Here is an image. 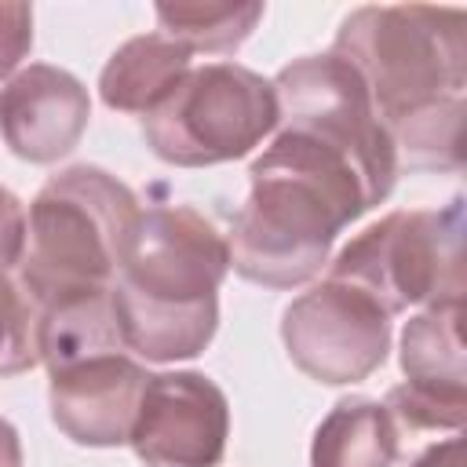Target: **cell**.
Here are the masks:
<instances>
[{"label":"cell","instance_id":"6da1fadb","mask_svg":"<svg viewBox=\"0 0 467 467\" xmlns=\"http://www.w3.org/2000/svg\"><path fill=\"white\" fill-rule=\"evenodd\" d=\"M368 208L347 157L281 128L248 168V197L226 237L230 266L266 288L306 285L328 263L339 230Z\"/></svg>","mask_w":467,"mask_h":467},{"label":"cell","instance_id":"7a4b0ae2","mask_svg":"<svg viewBox=\"0 0 467 467\" xmlns=\"http://www.w3.org/2000/svg\"><path fill=\"white\" fill-rule=\"evenodd\" d=\"M226 237L186 204L139 212L109 288L120 339L146 361L197 358L219 328Z\"/></svg>","mask_w":467,"mask_h":467},{"label":"cell","instance_id":"3957f363","mask_svg":"<svg viewBox=\"0 0 467 467\" xmlns=\"http://www.w3.org/2000/svg\"><path fill=\"white\" fill-rule=\"evenodd\" d=\"M135 193L109 171L77 164L51 175L29 204L18 288L44 306L109 292L128 234L139 219Z\"/></svg>","mask_w":467,"mask_h":467},{"label":"cell","instance_id":"277c9868","mask_svg":"<svg viewBox=\"0 0 467 467\" xmlns=\"http://www.w3.org/2000/svg\"><path fill=\"white\" fill-rule=\"evenodd\" d=\"M467 18L460 7L394 4L358 7L339 22V55L368 88L387 131L423 109L463 99Z\"/></svg>","mask_w":467,"mask_h":467},{"label":"cell","instance_id":"5b68a950","mask_svg":"<svg viewBox=\"0 0 467 467\" xmlns=\"http://www.w3.org/2000/svg\"><path fill=\"white\" fill-rule=\"evenodd\" d=\"M328 277L368 292L390 317L463 303V201L383 215L328 263Z\"/></svg>","mask_w":467,"mask_h":467},{"label":"cell","instance_id":"8992f818","mask_svg":"<svg viewBox=\"0 0 467 467\" xmlns=\"http://www.w3.org/2000/svg\"><path fill=\"white\" fill-rule=\"evenodd\" d=\"M277 120L274 80L241 62H204L142 117V135L161 161L208 168L252 153Z\"/></svg>","mask_w":467,"mask_h":467},{"label":"cell","instance_id":"52a82bcc","mask_svg":"<svg viewBox=\"0 0 467 467\" xmlns=\"http://www.w3.org/2000/svg\"><path fill=\"white\" fill-rule=\"evenodd\" d=\"M281 128L317 139L347 157L358 171L368 204H383L398 179V150L379 120L368 88L339 55H306L274 77Z\"/></svg>","mask_w":467,"mask_h":467},{"label":"cell","instance_id":"ba28073f","mask_svg":"<svg viewBox=\"0 0 467 467\" xmlns=\"http://www.w3.org/2000/svg\"><path fill=\"white\" fill-rule=\"evenodd\" d=\"M281 339L299 372L347 387L368 379L390 350V314L361 288L325 277L281 314Z\"/></svg>","mask_w":467,"mask_h":467},{"label":"cell","instance_id":"9c48e42d","mask_svg":"<svg viewBox=\"0 0 467 467\" xmlns=\"http://www.w3.org/2000/svg\"><path fill=\"white\" fill-rule=\"evenodd\" d=\"M230 438V405L204 372L146 379L128 445L146 467H219Z\"/></svg>","mask_w":467,"mask_h":467},{"label":"cell","instance_id":"30bf717a","mask_svg":"<svg viewBox=\"0 0 467 467\" xmlns=\"http://www.w3.org/2000/svg\"><path fill=\"white\" fill-rule=\"evenodd\" d=\"M401 372L387 412L409 431H460L467 416L463 303L423 306L401 332Z\"/></svg>","mask_w":467,"mask_h":467},{"label":"cell","instance_id":"8fae6325","mask_svg":"<svg viewBox=\"0 0 467 467\" xmlns=\"http://www.w3.org/2000/svg\"><path fill=\"white\" fill-rule=\"evenodd\" d=\"M91 117L88 88L58 66L33 62L0 88V135L7 150L29 164L66 157Z\"/></svg>","mask_w":467,"mask_h":467},{"label":"cell","instance_id":"7c38bea8","mask_svg":"<svg viewBox=\"0 0 467 467\" xmlns=\"http://www.w3.org/2000/svg\"><path fill=\"white\" fill-rule=\"evenodd\" d=\"M150 372L128 354H102L51 376L47 405L55 427L91 449L128 445Z\"/></svg>","mask_w":467,"mask_h":467},{"label":"cell","instance_id":"4fadbf2b","mask_svg":"<svg viewBox=\"0 0 467 467\" xmlns=\"http://www.w3.org/2000/svg\"><path fill=\"white\" fill-rule=\"evenodd\" d=\"M190 69L193 55L179 40L164 33H142L109 55L99 77V95L109 109L146 117Z\"/></svg>","mask_w":467,"mask_h":467},{"label":"cell","instance_id":"5bb4252c","mask_svg":"<svg viewBox=\"0 0 467 467\" xmlns=\"http://www.w3.org/2000/svg\"><path fill=\"white\" fill-rule=\"evenodd\" d=\"M36 354L51 376L102 354H128L113 310V296L91 292L44 306L36 317Z\"/></svg>","mask_w":467,"mask_h":467},{"label":"cell","instance_id":"9a60e30c","mask_svg":"<svg viewBox=\"0 0 467 467\" xmlns=\"http://www.w3.org/2000/svg\"><path fill=\"white\" fill-rule=\"evenodd\" d=\"M398 423L383 401L343 398L317 423L310 467H394Z\"/></svg>","mask_w":467,"mask_h":467},{"label":"cell","instance_id":"2e32d148","mask_svg":"<svg viewBox=\"0 0 467 467\" xmlns=\"http://www.w3.org/2000/svg\"><path fill=\"white\" fill-rule=\"evenodd\" d=\"M157 22L161 33L179 40L190 55L204 51V55H226L237 51L252 29L263 18V4L248 0H197V4H157Z\"/></svg>","mask_w":467,"mask_h":467},{"label":"cell","instance_id":"e0dca14e","mask_svg":"<svg viewBox=\"0 0 467 467\" xmlns=\"http://www.w3.org/2000/svg\"><path fill=\"white\" fill-rule=\"evenodd\" d=\"M463 113H467V102L452 99L394 124L390 139L398 150V164H409L416 171H460Z\"/></svg>","mask_w":467,"mask_h":467},{"label":"cell","instance_id":"ac0fdd59","mask_svg":"<svg viewBox=\"0 0 467 467\" xmlns=\"http://www.w3.org/2000/svg\"><path fill=\"white\" fill-rule=\"evenodd\" d=\"M36 306L29 296L0 274V376H18L29 372L40 354H36Z\"/></svg>","mask_w":467,"mask_h":467},{"label":"cell","instance_id":"d6986e66","mask_svg":"<svg viewBox=\"0 0 467 467\" xmlns=\"http://www.w3.org/2000/svg\"><path fill=\"white\" fill-rule=\"evenodd\" d=\"M33 47V7L0 4V80H7Z\"/></svg>","mask_w":467,"mask_h":467},{"label":"cell","instance_id":"ffe728a7","mask_svg":"<svg viewBox=\"0 0 467 467\" xmlns=\"http://www.w3.org/2000/svg\"><path fill=\"white\" fill-rule=\"evenodd\" d=\"M26 248V208L22 201L0 186V274L18 266Z\"/></svg>","mask_w":467,"mask_h":467},{"label":"cell","instance_id":"44dd1931","mask_svg":"<svg viewBox=\"0 0 467 467\" xmlns=\"http://www.w3.org/2000/svg\"><path fill=\"white\" fill-rule=\"evenodd\" d=\"M412 467H463V441L460 438H445V441L423 449Z\"/></svg>","mask_w":467,"mask_h":467},{"label":"cell","instance_id":"7402d4cb","mask_svg":"<svg viewBox=\"0 0 467 467\" xmlns=\"http://www.w3.org/2000/svg\"><path fill=\"white\" fill-rule=\"evenodd\" d=\"M0 467H22V441L18 431L0 416Z\"/></svg>","mask_w":467,"mask_h":467}]
</instances>
